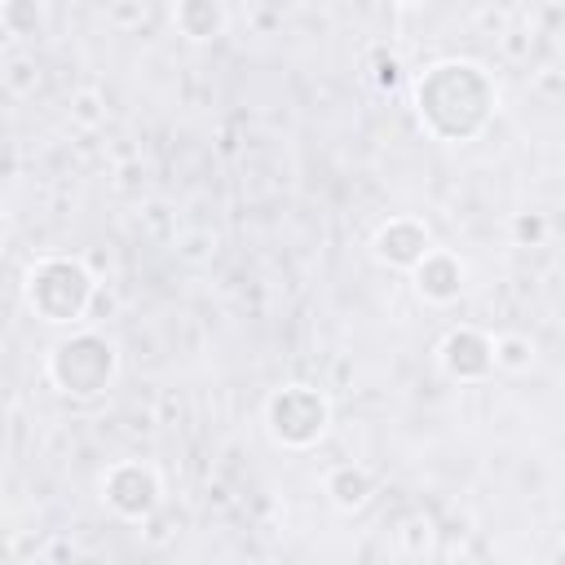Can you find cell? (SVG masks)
<instances>
[{
	"mask_svg": "<svg viewBox=\"0 0 565 565\" xmlns=\"http://www.w3.org/2000/svg\"><path fill=\"white\" fill-rule=\"evenodd\" d=\"M494 106H499L494 79L468 57H446L415 79L419 124L437 141H472L490 124Z\"/></svg>",
	"mask_w": 565,
	"mask_h": 565,
	"instance_id": "6da1fadb",
	"label": "cell"
},
{
	"mask_svg": "<svg viewBox=\"0 0 565 565\" xmlns=\"http://www.w3.org/2000/svg\"><path fill=\"white\" fill-rule=\"evenodd\" d=\"M22 296H26V309H31L40 322L71 327V322H84V318H88L93 296H97V278H93L88 265L75 260V256H40V260L26 269Z\"/></svg>",
	"mask_w": 565,
	"mask_h": 565,
	"instance_id": "7a4b0ae2",
	"label": "cell"
},
{
	"mask_svg": "<svg viewBox=\"0 0 565 565\" xmlns=\"http://www.w3.org/2000/svg\"><path fill=\"white\" fill-rule=\"evenodd\" d=\"M119 371V349L102 331H75L49 353V384L66 397H97Z\"/></svg>",
	"mask_w": 565,
	"mask_h": 565,
	"instance_id": "3957f363",
	"label": "cell"
},
{
	"mask_svg": "<svg viewBox=\"0 0 565 565\" xmlns=\"http://www.w3.org/2000/svg\"><path fill=\"white\" fill-rule=\"evenodd\" d=\"M327 424L331 406L313 384H282L265 402V433L282 450H309L313 441H322Z\"/></svg>",
	"mask_w": 565,
	"mask_h": 565,
	"instance_id": "277c9868",
	"label": "cell"
},
{
	"mask_svg": "<svg viewBox=\"0 0 565 565\" xmlns=\"http://www.w3.org/2000/svg\"><path fill=\"white\" fill-rule=\"evenodd\" d=\"M102 503L124 521H150L163 503V481L154 463H141V459L110 463L102 472Z\"/></svg>",
	"mask_w": 565,
	"mask_h": 565,
	"instance_id": "5b68a950",
	"label": "cell"
},
{
	"mask_svg": "<svg viewBox=\"0 0 565 565\" xmlns=\"http://www.w3.org/2000/svg\"><path fill=\"white\" fill-rule=\"evenodd\" d=\"M437 362L450 380L459 384H481L494 371V335L477 331V327H455L441 335L437 344Z\"/></svg>",
	"mask_w": 565,
	"mask_h": 565,
	"instance_id": "8992f818",
	"label": "cell"
},
{
	"mask_svg": "<svg viewBox=\"0 0 565 565\" xmlns=\"http://www.w3.org/2000/svg\"><path fill=\"white\" fill-rule=\"evenodd\" d=\"M428 252H433V234H428V225L415 221V216H388V221L371 234V256H375L380 265H388V269L415 274V265H419Z\"/></svg>",
	"mask_w": 565,
	"mask_h": 565,
	"instance_id": "52a82bcc",
	"label": "cell"
},
{
	"mask_svg": "<svg viewBox=\"0 0 565 565\" xmlns=\"http://www.w3.org/2000/svg\"><path fill=\"white\" fill-rule=\"evenodd\" d=\"M415 291L428 300V305H450V300H459V291H463V260L455 256V252H446V247H433L419 265H415Z\"/></svg>",
	"mask_w": 565,
	"mask_h": 565,
	"instance_id": "ba28073f",
	"label": "cell"
},
{
	"mask_svg": "<svg viewBox=\"0 0 565 565\" xmlns=\"http://www.w3.org/2000/svg\"><path fill=\"white\" fill-rule=\"evenodd\" d=\"M322 494L340 512H362L371 503V494H375V477L362 463H331L322 472Z\"/></svg>",
	"mask_w": 565,
	"mask_h": 565,
	"instance_id": "9c48e42d",
	"label": "cell"
},
{
	"mask_svg": "<svg viewBox=\"0 0 565 565\" xmlns=\"http://www.w3.org/2000/svg\"><path fill=\"white\" fill-rule=\"evenodd\" d=\"M225 22H230V9L216 4V0H181V4H172V26L194 44L216 40L225 31Z\"/></svg>",
	"mask_w": 565,
	"mask_h": 565,
	"instance_id": "30bf717a",
	"label": "cell"
},
{
	"mask_svg": "<svg viewBox=\"0 0 565 565\" xmlns=\"http://www.w3.org/2000/svg\"><path fill=\"white\" fill-rule=\"evenodd\" d=\"M530 362H534V340H530V335H521V331L494 335V366H499V371L521 375V371H530Z\"/></svg>",
	"mask_w": 565,
	"mask_h": 565,
	"instance_id": "8fae6325",
	"label": "cell"
},
{
	"mask_svg": "<svg viewBox=\"0 0 565 565\" xmlns=\"http://www.w3.org/2000/svg\"><path fill=\"white\" fill-rule=\"evenodd\" d=\"M40 18H44V9H40L35 0H4V4H0V26H4V35H13V40L35 35Z\"/></svg>",
	"mask_w": 565,
	"mask_h": 565,
	"instance_id": "7c38bea8",
	"label": "cell"
},
{
	"mask_svg": "<svg viewBox=\"0 0 565 565\" xmlns=\"http://www.w3.org/2000/svg\"><path fill=\"white\" fill-rule=\"evenodd\" d=\"M71 124H79V128H97L102 119H106V102H102V93L97 88H79V93H71Z\"/></svg>",
	"mask_w": 565,
	"mask_h": 565,
	"instance_id": "4fadbf2b",
	"label": "cell"
},
{
	"mask_svg": "<svg viewBox=\"0 0 565 565\" xmlns=\"http://www.w3.org/2000/svg\"><path fill=\"white\" fill-rule=\"evenodd\" d=\"M35 62L31 57H22V53H13L9 62H4V88L13 93V97H26V93H35Z\"/></svg>",
	"mask_w": 565,
	"mask_h": 565,
	"instance_id": "5bb4252c",
	"label": "cell"
},
{
	"mask_svg": "<svg viewBox=\"0 0 565 565\" xmlns=\"http://www.w3.org/2000/svg\"><path fill=\"white\" fill-rule=\"evenodd\" d=\"M512 238L525 243V247H539V243L547 238V221H543V212H516V216H512Z\"/></svg>",
	"mask_w": 565,
	"mask_h": 565,
	"instance_id": "9a60e30c",
	"label": "cell"
},
{
	"mask_svg": "<svg viewBox=\"0 0 565 565\" xmlns=\"http://www.w3.org/2000/svg\"><path fill=\"white\" fill-rule=\"evenodd\" d=\"M371 79H375L380 93H393V88L402 84V62H397L393 53H375V75H371Z\"/></svg>",
	"mask_w": 565,
	"mask_h": 565,
	"instance_id": "2e32d148",
	"label": "cell"
},
{
	"mask_svg": "<svg viewBox=\"0 0 565 565\" xmlns=\"http://www.w3.org/2000/svg\"><path fill=\"white\" fill-rule=\"evenodd\" d=\"M115 22H146V9H110Z\"/></svg>",
	"mask_w": 565,
	"mask_h": 565,
	"instance_id": "e0dca14e",
	"label": "cell"
}]
</instances>
